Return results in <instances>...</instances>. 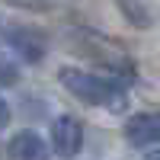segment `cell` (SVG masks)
<instances>
[{
  "mask_svg": "<svg viewBox=\"0 0 160 160\" xmlns=\"http://www.w3.org/2000/svg\"><path fill=\"white\" fill-rule=\"evenodd\" d=\"M51 148L61 157H77L83 148V125L74 115H61L51 122Z\"/></svg>",
  "mask_w": 160,
  "mask_h": 160,
  "instance_id": "cell-3",
  "label": "cell"
},
{
  "mask_svg": "<svg viewBox=\"0 0 160 160\" xmlns=\"http://www.w3.org/2000/svg\"><path fill=\"white\" fill-rule=\"evenodd\" d=\"M10 157L13 160H48V148L35 131H16L10 138Z\"/></svg>",
  "mask_w": 160,
  "mask_h": 160,
  "instance_id": "cell-6",
  "label": "cell"
},
{
  "mask_svg": "<svg viewBox=\"0 0 160 160\" xmlns=\"http://www.w3.org/2000/svg\"><path fill=\"white\" fill-rule=\"evenodd\" d=\"M3 3H10L13 10H32V13H51L55 10L51 0H3Z\"/></svg>",
  "mask_w": 160,
  "mask_h": 160,
  "instance_id": "cell-9",
  "label": "cell"
},
{
  "mask_svg": "<svg viewBox=\"0 0 160 160\" xmlns=\"http://www.w3.org/2000/svg\"><path fill=\"white\" fill-rule=\"evenodd\" d=\"M77 35V42H74V48L80 51V55H87V58H93V61H99V64H106L109 71H115V74H125V77H131V58L125 55L118 45H112L109 38H102V35H96V32H74Z\"/></svg>",
  "mask_w": 160,
  "mask_h": 160,
  "instance_id": "cell-2",
  "label": "cell"
},
{
  "mask_svg": "<svg viewBox=\"0 0 160 160\" xmlns=\"http://www.w3.org/2000/svg\"><path fill=\"white\" fill-rule=\"evenodd\" d=\"M115 7L122 10V16L135 26V29H151L157 22V13L151 7V0H115Z\"/></svg>",
  "mask_w": 160,
  "mask_h": 160,
  "instance_id": "cell-7",
  "label": "cell"
},
{
  "mask_svg": "<svg viewBox=\"0 0 160 160\" xmlns=\"http://www.w3.org/2000/svg\"><path fill=\"white\" fill-rule=\"evenodd\" d=\"M125 138L131 148H151L160 141V115L154 112H138L125 122Z\"/></svg>",
  "mask_w": 160,
  "mask_h": 160,
  "instance_id": "cell-5",
  "label": "cell"
},
{
  "mask_svg": "<svg viewBox=\"0 0 160 160\" xmlns=\"http://www.w3.org/2000/svg\"><path fill=\"white\" fill-rule=\"evenodd\" d=\"M7 42L10 48L16 51V55L26 61V64H38L45 58V35L42 32H35V29H26V26H16V29H10L7 32Z\"/></svg>",
  "mask_w": 160,
  "mask_h": 160,
  "instance_id": "cell-4",
  "label": "cell"
},
{
  "mask_svg": "<svg viewBox=\"0 0 160 160\" xmlns=\"http://www.w3.org/2000/svg\"><path fill=\"white\" fill-rule=\"evenodd\" d=\"M10 115H13V112H10V106H7L3 99H0V131H3V128L10 125Z\"/></svg>",
  "mask_w": 160,
  "mask_h": 160,
  "instance_id": "cell-10",
  "label": "cell"
},
{
  "mask_svg": "<svg viewBox=\"0 0 160 160\" xmlns=\"http://www.w3.org/2000/svg\"><path fill=\"white\" fill-rule=\"evenodd\" d=\"M144 160H160V151H151V154L144 157Z\"/></svg>",
  "mask_w": 160,
  "mask_h": 160,
  "instance_id": "cell-11",
  "label": "cell"
},
{
  "mask_svg": "<svg viewBox=\"0 0 160 160\" xmlns=\"http://www.w3.org/2000/svg\"><path fill=\"white\" fill-rule=\"evenodd\" d=\"M16 80H19V68H16V61L0 55V87H13Z\"/></svg>",
  "mask_w": 160,
  "mask_h": 160,
  "instance_id": "cell-8",
  "label": "cell"
},
{
  "mask_svg": "<svg viewBox=\"0 0 160 160\" xmlns=\"http://www.w3.org/2000/svg\"><path fill=\"white\" fill-rule=\"evenodd\" d=\"M58 80H61V87L71 93V96H77L80 102H87V106H106V109H125V90L112 83V80H102L96 74H90V71H77V68H61L58 71Z\"/></svg>",
  "mask_w": 160,
  "mask_h": 160,
  "instance_id": "cell-1",
  "label": "cell"
}]
</instances>
